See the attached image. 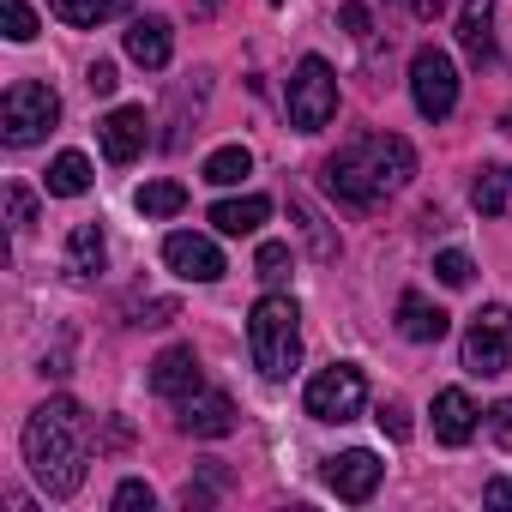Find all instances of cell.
Wrapping results in <instances>:
<instances>
[{
  "label": "cell",
  "mask_w": 512,
  "mask_h": 512,
  "mask_svg": "<svg viewBox=\"0 0 512 512\" xmlns=\"http://www.w3.org/2000/svg\"><path fill=\"white\" fill-rule=\"evenodd\" d=\"M320 175H326V193H332L338 205L374 211L380 199H392L398 187H410L416 151H410V139H398V133H356V139H344V145L326 157Z\"/></svg>",
  "instance_id": "6da1fadb"
},
{
  "label": "cell",
  "mask_w": 512,
  "mask_h": 512,
  "mask_svg": "<svg viewBox=\"0 0 512 512\" xmlns=\"http://www.w3.org/2000/svg\"><path fill=\"white\" fill-rule=\"evenodd\" d=\"M25 464H31V476H37V488L49 500L79 494L85 464H91V428H85V410L73 398H49L43 410H31V422H25Z\"/></svg>",
  "instance_id": "7a4b0ae2"
},
{
  "label": "cell",
  "mask_w": 512,
  "mask_h": 512,
  "mask_svg": "<svg viewBox=\"0 0 512 512\" xmlns=\"http://www.w3.org/2000/svg\"><path fill=\"white\" fill-rule=\"evenodd\" d=\"M247 350L266 380H290L302 362V314L290 296H260L247 314Z\"/></svg>",
  "instance_id": "3957f363"
},
{
  "label": "cell",
  "mask_w": 512,
  "mask_h": 512,
  "mask_svg": "<svg viewBox=\"0 0 512 512\" xmlns=\"http://www.w3.org/2000/svg\"><path fill=\"white\" fill-rule=\"evenodd\" d=\"M61 121V97L37 79H19L7 97H0V139L7 145H37L49 127Z\"/></svg>",
  "instance_id": "277c9868"
},
{
  "label": "cell",
  "mask_w": 512,
  "mask_h": 512,
  "mask_svg": "<svg viewBox=\"0 0 512 512\" xmlns=\"http://www.w3.org/2000/svg\"><path fill=\"white\" fill-rule=\"evenodd\" d=\"M290 127L296 133H320L332 115H338V79H332V67L320 61V55H308L296 73H290Z\"/></svg>",
  "instance_id": "5b68a950"
},
{
  "label": "cell",
  "mask_w": 512,
  "mask_h": 512,
  "mask_svg": "<svg viewBox=\"0 0 512 512\" xmlns=\"http://www.w3.org/2000/svg\"><path fill=\"white\" fill-rule=\"evenodd\" d=\"M362 404H368V380L350 362H332L308 380V416L314 422H356Z\"/></svg>",
  "instance_id": "8992f818"
},
{
  "label": "cell",
  "mask_w": 512,
  "mask_h": 512,
  "mask_svg": "<svg viewBox=\"0 0 512 512\" xmlns=\"http://www.w3.org/2000/svg\"><path fill=\"white\" fill-rule=\"evenodd\" d=\"M410 97H416V109H422L428 121H446V115L458 109V67H452L434 43L410 55Z\"/></svg>",
  "instance_id": "52a82bcc"
},
{
  "label": "cell",
  "mask_w": 512,
  "mask_h": 512,
  "mask_svg": "<svg viewBox=\"0 0 512 512\" xmlns=\"http://www.w3.org/2000/svg\"><path fill=\"white\" fill-rule=\"evenodd\" d=\"M464 368L470 374H506L512 368V308H482L464 332Z\"/></svg>",
  "instance_id": "ba28073f"
},
{
  "label": "cell",
  "mask_w": 512,
  "mask_h": 512,
  "mask_svg": "<svg viewBox=\"0 0 512 512\" xmlns=\"http://www.w3.org/2000/svg\"><path fill=\"white\" fill-rule=\"evenodd\" d=\"M163 260H169V272L187 278V284H217V278H223L217 241H211V235H193V229H175V235L163 241Z\"/></svg>",
  "instance_id": "9c48e42d"
},
{
  "label": "cell",
  "mask_w": 512,
  "mask_h": 512,
  "mask_svg": "<svg viewBox=\"0 0 512 512\" xmlns=\"http://www.w3.org/2000/svg\"><path fill=\"white\" fill-rule=\"evenodd\" d=\"M175 422H181V434H193V440H223V434L235 428V398L199 386V392L181 398V416H175Z\"/></svg>",
  "instance_id": "30bf717a"
},
{
  "label": "cell",
  "mask_w": 512,
  "mask_h": 512,
  "mask_svg": "<svg viewBox=\"0 0 512 512\" xmlns=\"http://www.w3.org/2000/svg\"><path fill=\"white\" fill-rule=\"evenodd\" d=\"M380 476H386V464L374 458V452H338V458H326V488L338 494V500H350V506H362L374 488H380Z\"/></svg>",
  "instance_id": "8fae6325"
},
{
  "label": "cell",
  "mask_w": 512,
  "mask_h": 512,
  "mask_svg": "<svg viewBox=\"0 0 512 512\" xmlns=\"http://www.w3.org/2000/svg\"><path fill=\"white\" fill-rule=\"evenodd\" d=\"M97 133H103V157H109V163H133V157L145 151V139H151V121H145L139 103H121V109L103 115Z\"/></svg>",
  "instance_id": "7c38bea8"
},
{
  "label": "cell",
  "mask_w": 512,
  "mask_h": 512,
  "mask_svg": "<svg viewBox=\"0 0 512 512\" xmlns=\"http://www.w3.org/2000/svg\"><path fill=\"white\" fill-rule=\"evenodd\" d=\"M205 386V374H199V356H193V344H169L157 362H151V392L157 398H187V392H199Z\"/></svg>",
  "instance_id": "4fadbf2b"
},
{
  "label": "cell",
  "mask_w": 512,
  "mask_h": 512,
  "mask_svg": "<svg viewBox=\"0 0 512 512\" xmlns=\"http://www.w3.org/2000/svg\"><path fill=\"white\" fill-rule=\"evenodd\" d=\"M446 326H452V320H446V308H434L428 296H416V290H404V296H398V332H404L410 344H440V338H446Z\"/></svg>",
  "instance_id": "5bb4252c"
},
{
  "label": "cell",
  "mask_w": 512,
  "mask_h": 512,
  "mask_svg": "<svg viewBox=\"0 0 512 512\" xmlns=\"http://www.w3.org/2000/svg\"><path fill=\"white\" fill-rule=\"evenodd\" d=\"M470 434H476V404H470V392L446 386V392L434 398V440H440V446H464Z\"/></svg>",
  "instance_id": "9a60e30c"
},
{
  "label": "cell",
  "mask_w": 512,
  "mask_h": 512,
  "mask_svg": "<svg viewBox=\"0 0 512 512\" xmlns=\"http://www.w3.org/2000/svg\"><path fill=\"white\" fill-rule=\"evenodd\" d=\"M458 43L476 67L494 61V0H464L458 7Z\"/></svg>",
  "instance_id": "2e32d148"
},
{
  "label": "cell",
  "mask_w": 512,
  "mask_h": 512,
  "mask_svg": "<svg viewBox=\"0 0 512 512\" xmlns=\"http://www.w3.org/2000/svg\"><path fill=\"white\" fill-rule=\"evenodd\" d=\"M109 266V241H103V229L97 223H79L73 235H67V272L85 284V278H97Z\"/></svg>",
  "instance_id": "e0dca14e"
},
{
  "label": "cell",
  "mask_w": 512,
  "mask_h": 512,
  "mask_svg": "<svg viewBox=\"0 0 512 512\" xmlns=\"http://www.w3.org/2000/svg\"><path fill=\"white\" fill-rule=\"evenodd\" d=\"M169 19H133V31H127V55L145 67V73H157V67H169Z\"/></svg>",
  "instance_id": "ac0fdd59"
},
{
  "label": "cell",
  "mask_w": 512,
  "mask_h": 512,
  "mask_svg": "<svg viewBox=\"0 0 512 512\" xmlns=\"http://www.w3.org/2000/svg\"><path fill=\"white\" fill-rule=\"evenodd\" d=\"M127 13H133V0H55V19L73 31H97L109 19H127Z\"/></svg>",
  "instance_id": "d6986e66"
},
{
  "label": "cell",
  "mask_w": 512,
  "mask_h": 512,
  "mask_svg": "<svg viewBox=\"0 0 512 512\" xmlns=\"http://www.w3.org/2000/svg\"><path fill=\"white\" fill-rule=\"evenodd\" d=\"M272 217V199H260V193H247V199H223V205H211V223L223 229V235H253Z\"/></svg>",
  "instance_id": "ffe728a7"
},
{
  "label": "cell",
  "mask_w": 512,
  "mask_h": 512,
  "mask_svg": "<svg viewBox=\"0 0 512 512\" xmlns=\"http://www.w3.org/2000/svg\"><path fill=\"white\" fill-rule=\"evenodd\" d=\"M470 205H476L482 217H506V205H512V169L482 163L476 181H470Z\"/></svg>",
  "instance_id": "44dd1931"
},
{
  "label": "cell",
  "mask_w": 512,
  "mask_h": 512,
  "mask_svg": "<svg viewBox=\"0 0 512 512\" xmlns=\"http://www.w3.org/2000/svg\"><path fill=\"white\" fill-rule=\"evenodd\" d=\"M55 199H79L85 187H91V163L79 157V151H61L55 163H49V181H43Z\"/></svg>",
  "instance_id": "7402d4cb"
},
{
  "label": "cell",
  "mask_w": 512,
  "mask_h": 512,
  "mask_svg": "<svg viewBox=\"0 0 512 512\" xmlns=\"http://www.w3.org/2000/svg\"><path fill=\"white\" fill-rule=\"evenodd\" d=\"M133 205H139L145 217H175V211H187V187H181V181H145V187L133 193Z\"/></svg>",
  "instance_id": "603a6c76"
},
{
  "label": "cell",
  "mask_w": 512,
  "mask_h": 512,
  "mask_svg": "<svg viewBox=\"0 0 512 512\" xmlns=\"http://www.w3.org/2000/svg\"><path fill=\"white\" fill-rule=\"evenodd\" d=\"M247 169H253L247 145H223V151H211V157H205V181H211V187H235Z\"/></svg>",
  "instance_id": "cb8c5ba5"
},
{
  "label": "cell",
  "mask_w": 512,
  "mask_h": 512,
  "mask_svg": "<svg viewBox=\"0 0 512 512\" xmlns=\"http://www.w3.org/2000/svg\"><path fill=\"white\" fill-rule=\"evenodd\" d=\"M290 211H296V223H302V235L314 241V260H332V253H338V241L326 235V223L314 217V205H308V199H290Z\"/></svg>",
  "instance_id": "d4e9b609"
},
{
  "label": "cell",
  "mask_w": 512,
  "mask_h": 512,
  "mask_svg": "<svg viewBox=\"0 0 512 512\" xmlns=\"http://www.w3.org/2000/svg\"><path fill=\"white\" fill-rule=\"evenodd\" d=\"M434 272H440V284H446V290H464V284L476 278L470 253H458V247H446V253H440V260H434Z\"/></svg>",
  "instance_id": "484cf974"
},
{
  "label": "cell",
  "mask_w": 512,
  "mask_h": 512,
  "mask_svg": "<svg viewBox=\"0 0 512 512\" xmlns=\"http://www.w3.org/2000/svg\"><path fill=\"white\" fill-rule=\"evenodd\" d=\"M157 506V494H151V482H139V476H127L121 488H115V512H151Z\"/></svg>",
  "instance_id": "4316f807"
},
{
  "label": "cell",
  "mask_w": 512,
  "mask_h": 512,
  "mask_svg": "<svg viewBox=\"0 0 512 512\" xmlns=\"http://www.w3.org/2000/svg\"><path fill=\"white\" fill-rule=\"evenodd\" d=\"M0 7H7V37L13 43H31L37 37V13L25 7V0H0Z\"/></svg>",
  "instance_id": "83f0119b"
},
{
  "label": "cell",
  "mask_w": 512,
  "mask_h": 512,
  "mask_svg": "<svg viewBox=\"0 0 512 512\" xmlns=\"http://www.w3.org/2000/svg\"><path fill=\"white\" fill-rule=\"evenodd\" d=\"M284 266H290V247H284V241H266V247H260V278H266V284H284V278H290Z\"/></svg>",
  "instance_id": "f1b7e54d"
},
{
  "label": "cell",
  "mask_w": 512,
  "mask_h": 512,
  "mask_svg": "<svg viewBox=\"0 0 512 512\" xmlns=\"http://www.w3.org/2000/svg\"><path fill=\"white\" fill-rule=\"evenodd\" d=\"M7 217H13V229H31L37 223V199L25 187H7Z\"/></svg>",
  "instance_id": "f546056e"
},
{
  "label": "cell",
  "mask_w": 512,
  "mask_h": 512,
  "mask_svg": "<svg viewBox=\"0 0 512 512\" xmlns=\"http://www.w3.org/2000/svg\"><path fill=\"white\" fill-rule=\"evenodd\" d=\"M85 85H91V97H115V61H91V73H85Z\"/></svg>",
  "instance_id": "4dcf8cb0"
},
{
  "label": "cell",
  "mask_w": 512,
  "mask_h": 512,
  "mask_svg": "<svg viewBox=\"0 0 512 512\" xmlns=\"http://www.w3.org/2000/svg\"><path fill=\"white\" fill-rule=\"evenodd\" d=\"M380 428L392 434V440H410V410L392 398V404H380Z\"/></svg>",
  "instance_id": "1f68e13d"
},
{
  "label": "cell",
  "mask_w": 512,
  "mask_h": 512,
  "mask_svg": "<svg viewBox=\"0 0 512 512\" xmlns=\"http://www.w3.org/2000/svg\"><path fill=\"white\" fill-rule=\"evenodd\" d=\"M488 434H494V440L512 452V398H500V404L488 410Z\"/></svg>",
  "instance_id": "d6a6232c"
},
{
  "label": "cell",
  "mask_w": 512,
  "mask_h": 512,
  "mask_svg": "<svg viewBox=\"0 0 512 512\" xmlns=\"http://www.w3.org/2000/svg\"><path fill=\"white\" fill-rule=\"evenodd\" d=\"M338 25H344L350 37H368V31H374V19H368V7H362V0H350V7L338 13Z\"/></svg>",
  "instance_id": "836d02e7"
},
{
  "label": "cell",
  "mask_w": 512,
  "mask_h": 512,
  "mask_svg": "<svg viewBox=\"0 0 512 512\" xmlns=\"http://www.w3.org/2000/svg\"><path fill=\"white\" fill-rule=\"evenodd\" d=\"M175 320V302H145V308H133V326H169Z\"/></svg>",
  "instance_id": "e575fe53"
},
{
  "label": "cell",
  "mask_w": 512,
  "mask_h": 512,
  "mask_svg": "<svg viewBox=\"0 0 512 512\" xmlns=\"http://www.w3.org/2000/svg\"><path fill=\"white\" fill-rule=\"evenodd\" d=\"M482 500H488V506H512V476H494V482L482 488Z\"/></svg>",
  "instance_id": "d590c367"
},
{
  "label": "cell",
  "mask_w": 512,
  "mask_h": 512,
  "mask_svg": "<svg viewBox=\"0 0 512 512\" xmlns=\"http://www.w3.org/2000/svg\"><path fill=\"white\" fill-rule=\"evenodd\" d=\"M446 13V0H416V19H440Z\"/></svg>",
  "instance_id": "8d00e7d4"
}]
</instances>
